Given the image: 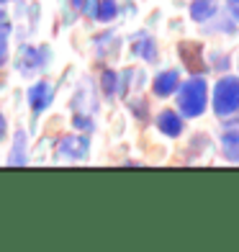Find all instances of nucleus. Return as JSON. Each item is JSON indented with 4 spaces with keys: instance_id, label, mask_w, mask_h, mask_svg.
Here are the masks:
<instances>
[{
    "instance_id": "f8f14e48",
    "label": "nucleus",
    "mask_w": 239,
    "mask_h": 252,
    "mask_svg": "<svg viewBox=\"0 0 239 252\" xmlns=\"http://www.w3.org/2000/svg\"><path fill=\"white\" fill-rule=\"evenodd\" d=\"M100 85H103L106 95H113V93H116V75H113L111 70H106L103 77H100Z\"/></svg>"
},
{
    "instance_id": "9d476101",
    "label": "nucleus",
    "mask_w": 239,
    "mask_h": 252,
    "mask_svg": "<svg viewBox=\"0 0 239 252\" xmlns=\"http://www.w3.org/2000/svg\"><path fill=\"white\" fill-rule=\"evenodd\" d=\"M119 13V5H116V0H98V5H95V16L98 21H111V18H116Z\"/></svg>"
},
{
    "instance_id": "0eeeda50",
    "label": "nucleus",
    "mask_w": 239,
    "mask_h": 252,
    "mask_svg": "<svg viewBox=\"0 0 239 252\" xmlns=\"http://www.w3.org/2000/svg\"><path fill=\"white\" fill-rule=\"evenodd\" d=\"M60 150L64 155H70V157H85L88 155V139L85 136H64L62 144H60Z\"/></svg>"
},
{
    "instance_id": "39448f33",
    "label": "nucleus",
    "mask_w": 239,
    "mask_h": 252,
    "mask_svg": "<svg viewBox=\"0 0 239 252\" xmlns=\"http://www.w3.org/2000/svg\"><path fill=\"white\" fill-rule=\"evenodd\" d=\"M157 126H159V131L167 134V136H180V131H183V119H180L175 111H162L157 116Z\"/></svg>"
},
{
    "instance_id": "f257e3e1",
    "label": "nucleus",
    "mask_w": 239,
    "mask_h": 252,
    "mask_svg": "<svg viewBox=\"0 0 239 252\" xmlns=\"http://www.w3.org/2000/svg\"><path fill=\"white\" fill-rule=\"evenodd\" d=\"M206 98H209L206 80L193 77V80H188L185 85H180L178 103H180V111H183V116H185V119L201 116V113L206 111Z\"/></svg>"
},
{
    "instance_id": "f3484780",
    "label": "nucleus",
    "mask_w": 239,
    "mask_h": 252,
    "mask_svg": "<svg viewBox=\"0 0 239 252\" xmlns=\"http://www.w3.org/2000/svg\"><path fill=\"white\" fill-rule=\"evenodd\" d=\"M5 126H8V124H5V119L0 116V139H3V136H5Z\"/></svg>"
},
{
    "instance_id": "f03ea898",
    "label": "nucleus",
    "mask_w": 239,
    "mask_h": 252,
    "mask_svg": "<svg viewBox=\"0 0 239 252\" xmlns=\"http://www.w3.org/2000/svg\"><path fill=\"white\" fill-rule=\"evenodd\" d=\"M213 111L219 116H234L239 111V77H224L213 90Z\"/></svg>"
},
{
    "instance_id": "6ab92c4d",
    "label": "nucleus",
    "mask_w": 239,
    "mask_h": 252,
    "mask_svg": "<svg viewBox=\"0 0 239 252\" xmlns=\"http://www.w3.org/2000/svg\"><path fill=\"white\" fill-rule=\"evenodd\" d=\"M0 3H10V0H0Z\"/></svg>"
},
{
    "instance_id": "dca6fc26",
    "label": "nucleus",
    "mask_w": 239,
    "mask_h": 252,
    "mask_svg": "<svg viewBox=\"0 0 239 252\" xmlns=\"http://www.w3.org/2000/svg\"><path fill=\"white\" fill-rule=\"evenodd\" d=\"M229 8H232V13L239 18V0H229Z\"/></svg>"
},
{
    "instance_id": "6e6552de",
    "label": "nucleus",
    "mask_w": 239,
    "mask_h": 252,
    "mask_svg": "<svg viewBox=\"0 0 239 252\" xmlns=\"http://www.w3.org/2000/svg\"><path fill=\"white\" fill-rule=\"evenodd\" d=\"M216 13V0H193L190 3V16L196 21H209Z\"/></svg>"
},
{
    "instance_id": "20e7f679",
    "label": "nucleus",
    "mask_w": 239,
    "mask_h": 252,
    "mask_svg": "<svg viewBox=\"0 0 239 252\" xmlns=\"http://www.w3.org/2000/svg\"><path fill=\"white\" fill-rule=\"evenodd\" d=\"M29 103H31V108L36 111V113H41L44 108L52 103V88H49V83H36L31 90H29Z\"/></svg>"
},
{
    "instance_id": "1a4fd4ad",
    "label": "nucleus",
    "mask_w": 239,
    "mask_h": 252,
    "mask_svg": "<svg viewBox=\"0 0 239 252\" xmlns=\"http://www.w3.org/2000/svg\"><path fill=\"white\" fill-rule=\"evenodd\" d=\"M224 155L232 162H239V131H234V129L224 131Z\"/></svg>"
},
{
    "instance_id": "4468645a",
    "label": "nucleus",
    "mask_w": 239,
    "mask_h": 252,
    "mask_svg": "<svg viewBox=\"0 0 239 252\" xmlns=\"http://www.w3.org/2000/svg\"><path fill=\"white\" fill-rule=\"evenodd\" d=\"M10 31V24H8V16L0 10V36H5V33Z\"/></svg>"
},
{
    "instance_id": "ddd939ff",
    "label": "nucleus",
    "mask_w": 239,
    "mask_h": 252,
    "mask_svg": "<svg viewBox=\"0 0 239 252\" xmlns=\"http://www.w3.org/2000/svg\"><path fill=\"white\" fill-rule=\"evenodd\" d=\"M136 54H142V57H147V60H154V57H157V49L152 47V41L149 39H147V41H139V44H136Z\"/></svg>"
},
{
    "instance_id": "423d86ee",
    "label": "nucleus",
    "mask_w": 239,
    "mask_h": 252,
    "mask_svg": "<svg viewBox=\"0 0 239 252\" xmlns=\"http://www.w3.org/2000/svg\"><path fill=\"white\" fill-rule=\"evenodd\" d=\"M180 57L190 72H198L203 70V52L198 44H180Z\"/></svg>"
},
{
    "instance_id": "7ed1b4c3",
    "label": "nucleus",
    "mask_w": 239,
    "mask_h": 252,
    "mask_svg": "<svg viewBox=\"0 0 239 252\" xmlns=\"http://www.w3.org/2000/svg\"><path fill=\"white\" fill-rule=\"evenodd\" d=\"M154 95H159V98H165V95H173L175 90L180 88V75H178V70H167V72H159L157 77H154Z\"/></svg>"
},
{
    "instance_id": "2eb2a0df",
    "label": "nucleus",
    "mask_w": 239,
    "mask_h": 252,
    "mask_svg": "<svg viewBox=\"0 0 239 252\" xmlns=\"http://www.w3.org/2000/svg\"><path fill=\"white\" fill-rule=\"evenodd\" d=\"M8 60V47H5V36H0V64Z\"/></svg>"
},
{
    "instance_id": "a211bd4d",
    "label": "nucleus",
    "mask_w": 239,
    "mask_h": 252,
    "mask_svg": "<svg viewBox=\"0 0 239 252\" xmlns=\"http://www.w3.org/2000/svg\"><path fill=\"white\" fill-rule=\"evenodd\" d=\"M72 3H75V5H77V8H80V3H83V0H72Z\"/></svg>"
},
{
    "instance_id": "9b49d317",
    "label": "nucleus",
    "mask_w": 239,
    "mask_h": 252,
    "mask_svg": "<svg viewBox=\"0 0 239 252\" xmlns=\"http://www.w3.org/2000/svg\"><path fill=\"white\" fill-rule=\"evenodd\" d=\"M24 147H26V136H24V131H18L16 134V144H13V155H10V165H24L26 162Z\"/></svg>"
}]
</instances>
